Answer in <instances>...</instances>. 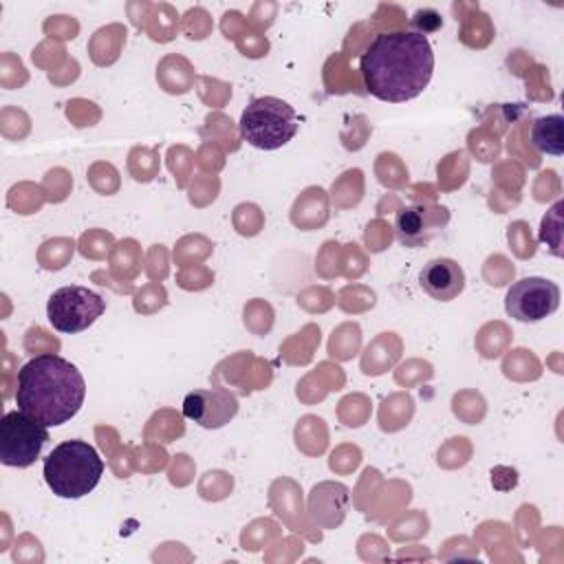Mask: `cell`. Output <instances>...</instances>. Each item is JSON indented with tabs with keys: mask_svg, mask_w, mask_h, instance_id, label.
<instances>
[{
	"mask_svg": "<svg viewBox=\"0 0 564 564\" xmlns=\"http://www.w3.org/2000/svg\"><path fill=\"white\" fill-rule=\"evenodd\" d=\"M242 139L258 150H278L297 134V115L291 104L280 97L251 99L238 121Z\"/></svg>",
	"mask_w": 564,
	"mask_h": 564,
	"instance_id": "277c9868",
	"label": "cell"
},
{
	"mask_svg": "<svg viewBox=\"0 0 564 564\" xmlns=\"http://www.w3.org/2000/svg\"><path fill=\"white\" fill-rule=\"evenodd\" d=\"M238 414V399L234 392L214 386L192 390L183 399V416L205 430H218Z\"/></svg>",
	"mask_w": 564,
	"mask_h": 564,
	"instance_id": "9c48e42d",
	"label": "cell"
},
{
	"mask_svg": "<svg viewBox=\"0 0 564 564\" xmlns=\"http://www.w3.org/2000/svg\"><path fill=\"white\" fill-rule=\"evenodd\" d=\"M106 311V300L88 286H59L46 302V317L59 333L73 335L93 326Z\"/></svg>",
	"mask_w": 564,
	"mask_h": 564,
	"instance_id": "8992f818",
	"label": "cell"
},
{
	"mask_svg": "<svg viewBox=\"0 0 564 564\" xmlns=\"http://www.w3.org/2000/svg\"><path fill=\"white\" fill-rule=\"evenodd\" d=\"M560 306V286L540 275H529L520 278L513 282L505 295V311L509 317L524 322V324H535L553 315Z\"/></svg>",
	"mask_w": 564,
	"mask_h": 564,
	"instance_id": "52a82bcc",
	"label": "cell"
},
{
	"mask_svg": "<svg viewBox=\"0 0 564 564\" xmlns=\"http://www.w3.org/2000/svg\"><path fill=\"white\" fill-rule=\"evenodd\" d=\"M529 141L542 154L562 156L564 154V117L562 115L538 117L531 123Z\"/></svg>",
	"mask_w": 564,
	"mask_h": 564,
	"instance_id": "8fae6325",
	"label": "cell"
},
{
	"mask_svg": "<svg viewBox=\"0 0 564 564\" xmlns=\"http://www.w3.org/2000/svg\"><path fill=\"white\" fill-rule=\"evenodd\" d=\"M421 289L438 302H452L465 289V271L452 258H434L419 273Z\"/></svg>",
	"mask_w": 564,
	"mask_h": 564,
	"instance_id": "30bf717a",
	"label": "cell"
},
{
	"mask_svg": "<svg viewBox=\"0 0 564 564\" xmlns=\"http://www.w3.org/2000/svg\"><path fill=\"white\" fill-rule=\"evenodd\" d=\"M101 474L104 458L86 441H64L44 458V480L57 498H84L99 485Z\"/></svg>",
	"mask_w": 564,
	"mask_h": 564,
	"instance_id": "3957f363",
	"label": "cell"
},
{
	"mask_svg": "<svg viewBox=\"0 0 564 564\" xmlns=\"http://www.w3.org/2000/svg\"><path fill=\"white\" fill-rule=\"evenodd\" d=\"M86 381L68 359L42 352L18 370L15 405L46 427L70 421L84 403Z\"/></svg>",
	"mask_w": 564,
	"mask_h": 564,
	"instance_id": "7a4b0ae2",
	"label": "cell"
},
{
	"mask_svg": "<svg viewBox=\"0 0 564 564\" xmlns=\"http://www.w3.org/2000/svg\"><path fill=\"white\" fill-rule=\"evenodd\" d=\"M449 223V209L434 203H414L397 212L394 234L403 247L416 249L432 242Z\"/></svg>",
	"mask_w": 564,
	"mask_h": 564,
	"instance_id": "ba28073f",
	"label": "cell"
},
{
	"mask_svg": "<svg viewBox=\"0 0 564 564\" xmlns=\"http://www.w3.org/2000/svg\"><path fill=\"white\" fill-rule=\"evenodd\" d=\"M48 443V430L35 416L11 410L0 419V460L7 467H31L44 445Z\"/></svg>",
	"mask_w": 564,
	"mask_h": 564,
	"instance_id": "5b68a950",
	"label": "cell"
},
{
	"mask_svg": "<svg viewBox=\"0 0 564 564\" xmlns=\"http://www.w3.org/2000/svg\"><path fill=\"white\" fill-rule=\"evenodd\" d=\"M359 70L372 97L403 104L427 88L434 73V51L419 31H386L366 46Z\"/></svg>",
	"mask_w": 564,
	"mask_h": 564,
	"instance_id": "6da1fadb",
	"label": "cell"
}]
</instances>
